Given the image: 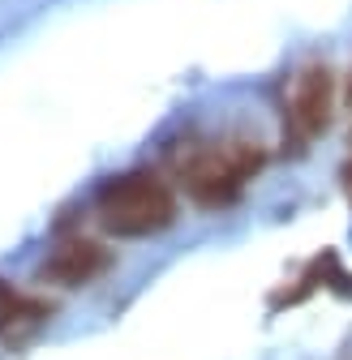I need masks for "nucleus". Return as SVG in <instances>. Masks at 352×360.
Returning <instances> with one entry per match:
<instances>
[{"mask_svg":"<svg viewBox=\"0 0 352 360\" xmlns=\"http://www.w3.org/2000/svg\"><path fill=\"white\" fill-rule=\"evenodd\" d=\"M267 150L249 138H219V142H194L172 159L176 176H181L185 193L206 206V210H224L232 206L245 185L262 172Z\"/></svg>","mask_w":352,"mask_h":360,"instance_id":"1","label":"nucleus"},{"mask_svg":"<svg viewBox=\"0 0 352 360\" xmlns=\"http://www.w3.org/2000/svg\"><path fill=\"white\" fill-rule=\"evenodd\" d=\"M95 214H99V228L116 240H146L168 232L181 206H176L172 185L159 172H120L112 180H103L99 193H95Z\"/></svg>","mask_w":352,"mask_h":360,"instance_id":"2","label":"nucleus"},{"mask_svg":"<svg viewBox=\"0 0 352 360\" xmlns=\"http://www.w3.org/2000/svg\"><path fill=\"white\" fill-rule=\"evenodd\" d=\"M335 112V73L327 65H305L292 77V95L284 108V150H310L318 133H327Z\"/></svg>","mask_w":352,"mask_h":360,"instance_id":"3","label":"nucleus"},{"mask_svg":"<svg viewBox=\"0 0 352 360\" xmlns=\"http://www.w3.org/2000/svg\"><path fill=\"white\" fill-rule=\"evenodd\" d=\"M108 266H112V253L99 240L69 236V240H61L48 257H43L39 279L43 283H56V288H86V283H95Z\"/></svg>","mask_w":352,"mask_h":360,"instance_id":"4","label":"nucleus"},{"mask_svg":"<svg viewBox=\"0 0 352 360\" xmlns=\"http://www.w3.org/2000/svg\"><path fill=\"white\" fill-rule=\"evenodd\" d=\"M48 318H52V304L48 300L9 292L5 300H0V343H22L26 335H34Z\"/></svg>","mask_w":352,"mask_h":360,"instance_id":"5","label":"nucleus"},{"mask_svg":"<svg viewBox=\"0 0 352 360\" xmlns=\"http://www.w3.org/2000/svg\"><path fill=\"white\" fill-rule=\"evenodd\" d=\"M339 180H344V193H348V202H352V159L344 163V172H339Z\"/></svg>","mask_w":352,"mask_h":360,"instance_id":"6","label":"nucleus"},{"mask_svg":"<svg viewBox=\"0 0 352 360\" xmlns=\"http://www.w3.org/2000/svg\"><path fill=\"white\" fill-rule=\"evenodd\" d=\"M348 99H352V86H348Z\"/></svg>","mask_w":352,"mask_h":360,"instance_id":"7","label":"nucleus"}]
</instances>
